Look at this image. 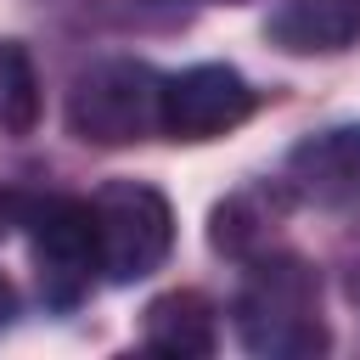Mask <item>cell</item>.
<instances>
[{
    "label": "cell",
    "instance_id": "5",
    "mask_svg": "<svg viewBox=\"0 0 360 360\" xmlns=\"http://www.w3.org/2000/svg\"><path fill=\"white\" fill-rule=\"evenodd\" d=\"M259 107V90L225 68V62H197L186 73H169L163 79V107H158V129L169 141H219L231 135L248 112Z\"/></svg>",
    "mask_w": 360,
    "mask_h": 360
},
{
    "label": "cell",
    "instance_id": "12",
    "mask_svg": "<svg viewBox=\"0 0 360 360\" xmlns=\"http://www.w3.org/2000/svg\"><path fill=\"white\" fill-rule=\"evenodd\" d=\"M11 315H17V287H11L6 276H0V332L11 326Z\"/></svg>",
    "mask_w": 360,
    "mask_h": 360
},
{
    "label": "cell",
    "instance_id": "11",
    "mask_svg": "<svg viewBox=\"0 0 360 360\" xmlns=\"http://www.w3.org/2000/svg\"><path fill=\"white\" fill-rule=\"evenodd\" d=\"M28 191H11V186H0V242L11 236V231H22V219H28Z\"/></svg>",
    "mask_w": 360,
    "mask_h": 360
},
{
    "label": "cell",
    "instance_id": "13",
    "mask_svg": "<svg viewBox=\"0 0 360 360\" xmlns=\"http://www.w3.org/2000/svg\"><path fill=\"white\" fill-rule=\"evenodd\" d=\"M146 6H169V0H146Z\"/></svg>",
    "mask_w": 360,
    "mask_h": 360
},
{
    "label": "cell",
    "instance_id": "6",
    "mask_svg": "<svg viewBox=\"0 0 360 360\" xmlns=\"http://www.w3.org/2000/svg\"><path fill=\"white\" fill-rule=\"evenodd\" d=\"M281 186L292 191V202L309 208H354L360 202V124H332L304 135L287 152Z\"/></svg>",
    "mask_w": 360,
    "mask_h": 360
},
{
    "label": "cell",
    "instance_id": "1",
    "mask_svg": "<svg viewBox=\"0 0 360 360\" xmlns=\"http://www.w3.org/2000/svg\"><path fill=\"white\" fill-rule=\"evenodd\" d=\"M236 338L259 360H309L326 349L321 321V276L309 259L264 248L248 259V276L236 287Z\"/></svg>",
    "mask_w": 360,
    "mask_h": 360
},
{
    "label": "cell",
    "instance_id": "10",
    "mask_svg": "<svg viewBox=\"0 0 360 360\" xmlns=\"http://www.w3.org/2000/svg\"><path fill=\"white\" fill-rule=\"evenodd\" d=\"M39 124V73L17 39H0V135H28Z\"/></svg>",
    "mask_w": 360,
    "mask_h": 360
},
{
    "label": "cell",
    "instance_id": "4",
    "mask_svg": "<svg viewBox=\"0 0 360 360\" xmlns=\"http://www.w3.org/2000/svg\"><path fill=\"white\" fill-rule=\"evenodd\" d=\"M28 248H34V276H39V298L51 309H73L90 298L101 264H96V231H90V208L79 197H34L28 202Z\"/></svg>",
    "mask_w": 360,
    "mask_h": 360
},
{
    "label": "cell",
    "instance_id": "2",
    "mask_svg": "<svg viewBox=\"0 0 360 360\" xmlns=\"http://www.w3.org/2000/svg\"><path fill=\"white\" fill-rule=\"evenodd\" d=\"M158 107H163V73L135 56H107L73 79L68 129L84 146H135V141L163 135Z\"/></svg>",
    "mask_w": 360,
    "mask_h": 360
},
{
    "label": "cell",
    "instance_id": "7",
    "mask_svg": "<svg viewBox=\"0 0 360 360\" xmlns=\"http://www.w3.org/2000/svg\"><path fill=\"white\" fill-rule=\"evenodd\" d=\"M292 208V191L281 180H259V186H242L231 191L214 214H208V248L225 253V259H253L264 248H276V231Z\"/></svg>",
    "mask_w": 360,
    "mask_h": 360
},
{
    "label": "cell",
    "instance_id": "9",
    "mask_svg": "<svg viewBox=\"0 0 360 360\" xmlns=\"http://www.w3.org/2000/svg\"><path fill=\"white\" fill-rule=\"evenodd\" d=\"M214 343H219V321H214V304L197 287L158 292L141 315V349H152V354L202 360V354H214Z\"/></svg>",
    "mask_w": 360,
    "mask_h": 360
},
{
    "label": "cell",
    "instance_id": "3",
    "mask_svg": "<svg viewBox=\"0 0 360 360\" xmlns=\"http://www.w3.org/2000/svg\"><path fill=\"white\" fill-rule=\"evenodd\" d=\"M90 208V231H96V264L107 281L129 287L146 281L169 248H174V208L158 186L146 180H107L101 191L84 197Z\"/></svg>",
    "mask_w": 360,
    "mask_h": 360
},
{
    "label": "cell",
    "instance_id": "8",
    "mask_svg": "<svg viewBox=\"0 0 360 360\" xmlns=\"http://www.w3.org/2000/svg\"><path fill=\"white\" fill-rule=\"evenodd\" d=\"M264 39L287 56H338L360 45V0H281Z\"/></svg>",
    "mask_w": 360,
    "mask_h": 360
}]
</instances>
